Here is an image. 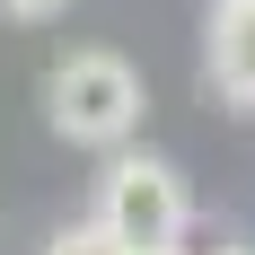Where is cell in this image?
Listing matches in <instances>:
<instances>
[{
    "mask_svg": "<svg viewBox=\"0 0 255 255\" xmlns=\"http://www.w3.org/2000/svg\"><path fill=\"white\" fill-rule=\"evenodd\" d=\"M44 255H132V247H124V238H115V229H106L97 211H88V220H71V229L53 238Z\"/></svg>",
    "mask_w": 255,
    "mask_h": 255,
    "instance_id": "cell-4",
    "label": "cell"
},
{
    "mask_svg": "<svg viewBox=\"0 0 255 255\" xmlns=\"http://www.w3.org/2000/svg\"><path fill=\"white\" fill-rule=\"evenodd\" d=\"M203 79L229 106H255V0H211L203 26Z\"/></svg>",
    "mask_w": 255,
    "mask_h": 255,
    "instance_id": "cell-3",
    "label": "cell"
},
{
    "mask_svg": "<svg viewBox=\"0 0 255 255\" xmlns=\"http://www.w3.org/2000/svg\"><path fill=\"white\" fill-rule=\"evenodd\" d=\"M141 71H132L124 53H106V44H79L62 53L44 71V124L71 141V150H124L132 132H141Z\"/></svg>",
    "mask_w": 255,
    "mask_h": 255,
    "instance_id": "cell-1",
    "label": "cell"
},
{
    "mask_svg": "<svg viewBox=\"0 0 255 255\" xmlns=\"http://www.w3.org/2000/svg\"><path fill=\"white\" fill-rule=\"evenodd\" d=\"M71 0H0V18H18V26H44V18H62Z\"/></svg>",
    "mask_w": 255,
    "mask_h": 255,
    "instance_id": "cell-5",
    "label": "cell"
},
{
    "mask_svg": "<svg viewBox=\"0 0 255 255\" xmlns=\"http://www.w3.org/2000/svg\"><path fill=\"white\" fill-rule=\"evenodd\" d=\"M97 220L124 247H185L194 229V194L167 158L150 150H106V176H97Z\"/></svg>",
    "mask_w": 255,
    "mask_h": 255,
    "instance_id": "cell-2",
    "label": "cell"
},
{
    "mask_svg": "<svg viewBox=\"0 0 255 255\" xmlns=\"http://www.w3.org/2000/svg\"><path fill=\"white\" fill-rule=\"evenodd\" d=\"M132 255H176V247H132Z\"/></svg>",
    "mask_w": 255,
    "mask_h": 255,
    "instance_id": "cell-6",
    "label": "cell"
},
{
    "mask_svg": "<svg viewBox=\"0 0 255 255\" xmlns=\"http://www.w3.org/2000/svg\"><path fill=\"white\" fill-rule=\"evenodd\" d=\"M211 255H247V247H211Z\"/></svg>",
    "mask_w": 255,
    "mask_h": 255,
    "instance_id": "cell-7",
    "label": "cell"
}]
</instances>
